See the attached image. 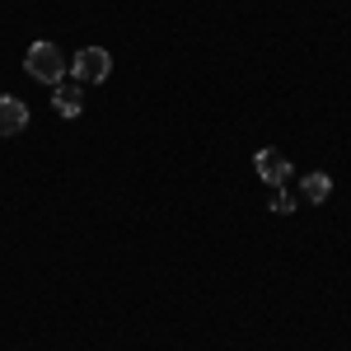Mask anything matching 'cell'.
Segmentation results:
<instances>
[{"mask_svg":"<svg viewBox=\"0 0 351 351\" xmlns=\"http://www.w3.org/2000/svg\"><path fill=\"white\" fill-rule=\"evenodd\" d=\"M52 108L61 112V117H80V108H84V89H80V80H75V75H66V80H56V84H52Z\"/></svg>","mask_w":351,"mask_h":351,"instance_id":"4","label":"cell"},{"mask_svg":"<svg viewBox=\"0 0 351 351\" xmlns=\"http://www.w3.org/2000/svg\"><path fill=\"white\" fill-rule=\"evenodd\" d=\"M112 71V56L104 52V47H84V52H75V80L80 84H104Z\"/></svg>","mask_w":351,"mask_h":351,"instance_id":"2","label":"cell"},{"mask_svg":"<svg viewBox=\"0 0 351 351\" xmlns=\"http://www.w3.org/2000/svg\"><path fill=\"white\" fill-rule=\"evenodd\" d=\"M24 127H28V104L14 99V94H5L0 99V136H19Z\"/></svg>","mask_w":351,"mask_h":351,"instance_id":"5","label":"cell"},{"mask_svg":"<svg viewBox=\"0 0 351 351\" xmlns=\"http://www.w3.org/2000/svg\"><path fill=\"white\" fill-rule=\"evenodd\" d=\"M300 197L314 202V206H324L328 197H332V178H328V173H304V178H300Z\"/></svg>","mask_w":351,"mask_h":351,"instance_id":"6","label":"cell"},{"mask_svg":"<svg viewBox=\"0 0 351 351\" xmlns=\"http://www.w3.org/2000/svg\"><path fill=\"white\" fill-rule=\"evenodd\" d=\"M253 169H258V178H263L267 188H281V183L291 178V160H286L281 150H258V155H253Z\"/></svg>","mask_w":351,"mask_h":351,"instance_id":"3","label":"cell"},{"mask_svg":"<svg viewBox=\"0 0 351 351\" xmlns=\"http://www.w3.org/2000/svg\"><path fill=\"white\" fill-rule=\"evenodd\" d=\"M291 211H295V197L286 188H276L271 192V216H291Z\"/></svg>","mask_w":351,"mask_h":351,"instance_id":"7","label":"cell"},{"mask_svg":"<svg viewBox=\"0 0 351 351\" xmlns=\"http://www.w3.org/2000/svg\"><path fill=\"white\" fill-rule=\"evenodd\" d=\"M24 71L43 84H56V80H66V56H61L56 43H33L24 56Z\"/></svg>","mask_w":351,"mask_h":351,"instance_id":"1","label":"cell"}]
</instances>
